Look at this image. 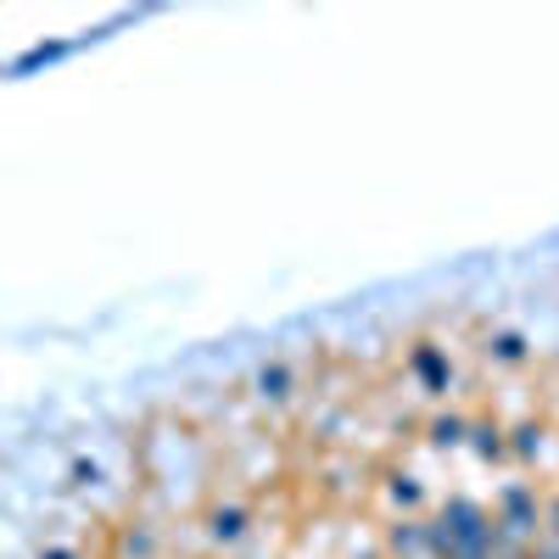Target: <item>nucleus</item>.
<instances>
[{
    "label": "nucleus",
    "instance_id": "obj_1",
    "mask_svg": "<svg viewBox=\"0 0 559 559\" xmlns=\"http://www.w3.org/2000/svg\"><path fill=\"white\" fill-rule=\"evenodd\" d=\"M426 526H431V559H487V554H498V521L476 498H448Z\"/></svg>",
    "mask_w": 559,
    "mask_h": 559
},
{
    "label": "nucleus",
    "instance_id": "obj_2",
    "mask_svg": "<svg viewBox=\"0 0 559 559\" xmlns=\"http://www.w3.org/2000/svg\"><path fill=\"white\" fill-rule=\"evenodd\" d=\"M492 521H498V554H521V548H537L543 543V521L548 509L537 498L532 481H509L492 503Z\"/></svg>",
    "mask_w": 559,
    "mask_h": 559
},
{
    "label": "nucleus",
    "instance_id": "obj_3",
    "mask_svg": "<svg viewBox=\"0 0 559 559\" xmlns=\"http://www.w3.org/2000/svg\"><path fill=\"white\" fill-rule=\"evenodd\" d=\"M381 548H386V559H431V526L426 521H392Z\"/></svg>",
    "mask_w": 559,
    "mask_h": 559
},
{
    "label": "nucleus",
    "instance_id": "obj_4",
    "mask_svg": "<svg viewBox=\"0 0 559 559\" xmlns=\"http://www.w3.org/2000/svg\"><path fill=\"white\" fill-rule=\"evenodd\" d=\"M247 526H252L247 503H213V509H207V543H213V548H236V543L247 537Z\"/></svg>",
    "mask_w": 559,
    "mask_h": 559
},
{
    "label": "nucleus",
    "instance_id": "obj_5",
    "mask_svg": "<svg viewBox=\"0 0 559 559\" xmlns=\"http://www.w3.org/2000/svg\"><path fill=\"white\" fill-rule=\"evenodd\" d=\"M548 448H554V431L543 426V419H515V426H509V453H515V459L543 464Z\"/></svg>",
    "mask_w": 559,
    "mask_h": 559
},
{
    "label": "nucleus",
    "instance_id": "obj_6",
    "mask_svg": "<svg viewBox=\"0 0 559 559\" xmlns=\"http://www.w3.org/2000/svg\"><path fill=\"white\" fill-rule=\"evenodd\" d=\"M408 369L419 376V386H426V392H448V386H453V369H448V358H442L431 342H419V347L408 353Z\"/></svg>",
    "mask_w": 559,
    "mask_h": 559
},
{
    "label": "nucleus",
    "instance_id": "obj_7",
    "mask_svg": "<svg viewBox=\"0 0 559 559\" xmlns=\"http://www.w3.org/2000/svg\"><path fill=\"white\" fill-rule=\"evenodd\" d=\"M292 386H297V376H292V364H263L258 376H252V392H258V403H292Z\"/></svg>",
    "mask_w": 559,
    "mask_h": 559
},
{
    "label": "nucleus",
    "instance_id": "obj_8",
    "mask_svg": "<svg viewBox=\"0 0 559 559\" xmlns=\"http://www.w3.org/2000/svg\"><path fill=\"white\" fill-rule=\"evenodd\" d=\"M464 448L492 464V459L509 453V426H503V419H471V442H464Z\"/></svg>",
    "mask_w": 559,
    "mask_h": 559
},
{
    "label": "nucleus",
    "instance_id": "obj_9",
    "mask_svg": "<svg viewBox=\"0 0 559 559\" xmlns=\"http://www.w3.org/2000/svg\"><path fill=\"white\" fill-rule=\"evenodd\" d=\"M381 498H386V509H419L426 503V487H419V476H408V471H386Z\"/></svg>",
    "mask_w": 559,
    "mask_h": 559
},
{
    "label": "nucleus",
    "instance_id": "obj_10",
    "mask_svg": "<svg viewBox=\"0 0 559 559\" xmlns=\"http://www.w3.org/2000/svg\"><path fill=\"white\" fill-rule=\"evenodd\" d=\"M426 442H431L437 453L464 448V442H471V419H464V414H437L431 426H426Z\"/></svg>",
    "mask_w": 559,
    "mask_h": 559
},
{
    "label": "nucleus",
    "instance_id": "obj_11",
    "mask_svg": "<svg viewBox=\"0 0 559 559\" xmlns=\"http://www.w3.org/2000/svg\"><path fill=\"white\" fill-rule=\"evenodd\" d=\"M152 554H157V532L146 521H129L118 532V559H152Z\"/></svg>",
    "mask_w": 559,
    "mask_h": 559
},
{
    "label": "nucleus",
    "instance_id": "obj_12",
    "mask_svg": "<svg viewBox=\"0 0 559 559\" xmlns=\"http://www.w3.org/2000/svg\"><path fill=\"white\" fill-rule=\"evenodd\" d=\"M487 358H492V364H526V336L498 331V336L487 342Z\"/></svg>",
    "mask_w": 559,
    "mask_h": 559
},
{
    "label": "nucleus",
    "instance_id": "obj_13",
    "mask_svg": "<svg viewBox=\"0 0 559 559\" xmlns=\"http://www.w3.org/2000/svg\"><path fill=\"white\" fill-rule=\"evenodd\" d=\"M57 57H62V45H34V51H28V57H17V62H12V73L23 79L28 68H39V62H57Z\"/></svg>",
    "mask_w": 559,
    "mask_h": 559
},
{
    "label": "nucleus",
    "instance_id": "obj_14",
    "mask_svg": "<svg viewBox=\"0 0 559 559\" xmlns=\"http://www.w3.org/2000/svg\"><path fill=\"white\" fill-rule=\"evenodd\" d=\"M39 559H79V554H73V548H45Z\"/></svg>",
    "mask_w": 559,
    "mask_h": 559
},
{
    "label": "nucleus",
    "instance_id": "obj_15",
    "mask_svg": "<svg viewBox=\"0 0 559 559\" xmlns=\"http://www.w3.org/2000/svg\"><path fill=\"white\" fill-rule=\"evenodd\" d=\"M498 559H537V548H521V554H498Z\"/></svg>",
    "mask_w": 559,
    "mask_h": 559
},
{
    "label": "nucleus",
    "instance_id": "obj_16",
    "mask_svg": "<svg viewBox=\"0 0 559 559\" xmlns=\"http://www.w3.org/2000/svg\"><path fill=\"white\" fill-rule=\"evenodd\" d=\"M487 559H498V554H487Z\"/></svg>",
    "mask_w": 559,
    "mask_h": 559
}]
</instances>
